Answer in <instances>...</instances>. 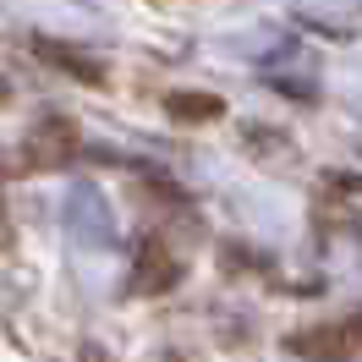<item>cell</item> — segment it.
Returning a JSON list of instances; mask_svg holds the SVG:
<instances>
[{
	"mask_svg": "<svg viewBox=\"0 0 362 362\" xmlns=\"http://www.w3.org/2000/svg\"><path fill=\"white\" fill-rule=\"evenodd\" d=\"M77 148H83L77 127H71L66 115H49V121H39L33 137H28V165H66Z\"/></svg>",
	"mask_w": 362,
	"mask_h": 362,
	"instance_id": "cell-1",
	"label": "cell"
},
{
	"mask_svg": "<svg viewBox=\"0 0 362 362\" xmlns=\"http://www.w3.org/2000/svg\"><path fill=\"white\" fill-rule=\"evenodd\" d=\"M296 351H308V357H346L351 346H362V313L346 318V324H324V329H302L291 340Z\"/></svg>",
	"mask_w": 362,
	"mask_h": 362,
	"instance_id": "cell-2",
	"label": "cell"
},
{
	"mask_svg": "<svg viewBox=\"0 0 362 362\" xmlns=\"http://www.w3.org/2000/svg\"><path fill=\"white\" fill-rule=\"evenodd\" d=\"M176 280H181V264L165 252V242H148L143 258H137V269H132V291L137 296H159V291H170Z\"/></svg>",
	"mask_w": 362,
	"mask_h": 362,
	"instance_id": "cell-3",
	"label": "cell"
},
{
	"mask_svg": "<svg viewBox=\"0 0 362 362\" xmlns=\"http://www.w3.org/2000/svg\"><path fill=\"white\" fill-rule=\"evenodd\" d=\"M165 110L176 115V121H220L226 105L214 99V93H170V105Z\"/></svg>",
	"mask_w": 362,
	"mask_h": 362,
	"instance_id": "cell-4",
	"label": "cell"
}]
</instances>
